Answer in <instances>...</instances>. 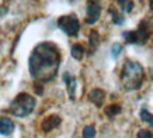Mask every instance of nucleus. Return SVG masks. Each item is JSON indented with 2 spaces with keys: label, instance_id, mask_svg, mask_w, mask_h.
Masks as SVG:
<instances>
[{
  "label": "nucleus",
  "instance_id": "nucleus-1",
  "mask_svg": "<svg viewBox=\"0 0 153 138\" xmlns=\"http://www.w3.org/2000/svg\"><path fill=\"white\" fill-rule=\"evenodd\" d=\"M60 65V54L55 44L41 42L28 58L30 75L37 82H49L56 76Z\"/></svg>",
  "mask_w": 153,
  "mask_h": 138
},
{
  "label": "nucleus",
  "instance_id": "nucleus-2",
  "mask_svg": "<svg viewBox=\"0 0 153 138\" xmlns=\"http://www.w3.org/2000/svg\"><path fill=\"white\" fill-rule=\"evenodd\" d=\"M145 70L142 65L135 62V61H126L122 66V74H121V80L124 85L125 90H136L140 88L143 82Z\"/></svg>",
  "mask_w": 153,
  "mask_h": 138
},
{
  "label": "nucleus",
  "instance_id": "nucleus-3",
  "mask_svg": "<svg viewBox=\"0 0 153 138\" xmlns=\"http://www.w3.org/2000/svg\"><path fill=\"white\" fill-rule=\"evenodd\" d=\"M35 99L28 93H20L16 96L11 103H10V113L19 118H24L33 113L34 107H35Z\"/></svg>",
  "mask_w": 153,
  "mask_h": 138
},
{
  "label": "nucleus",
  "instance_id": "nucleus-4",
  "mask_svg": "<svg viewBox=\"0 0 153 138\" xmlns=\"http://www.w3.org/2000/svg\"><path fill=\"white\" fill-rule=\"evenodd\" d=\"M58 27L65 32V34L70 35V37H74V35H77V32H79V30H80V23L74 14L62 16V17L58 19Z\"/></svg>",
  "mask_w": 153,
  "mask_h": 138
},
{
  "label": "nucleus",
  "instance_id": "nucleus-5",
  "mask_svg": "<svg viewBox=\"0 0 153 138\" xmlns=\"http://www.w3.org/2000/svg\"><path fill=\"white\" fill-rule=\"evenodd\" d=\"M101 14V6L97 2H88L87 3V17H86V23L87 24H96L100 19Z\"/></svg>",
  "mask_w": 153,
  "mask_h": 138
},
{
  "label": "nucleus",
  "instance_id": "nucleus-6",
  "mask_svg": "<svg viewBox=\"0 0 153 138\" xmlns=\"http://www.w3.org/2000/svg\"><path fill=\"white\" fill-rule=\"evenodd\" d=\"M60 117L59 116H49V117H47V118L42 121V124H41V128L44 133H49V131H52V130H55L58 125L60 124Z\"/></svg>",
  "mask_w": 153,
  "mask_h": 138
},
{
  "label": "nucleus",
  "instance_id": "nucleus-7",
  "mask_svg": "<svg viewBox=\"0 0 153 138\" xmlns=\"http://www.w3.org/2000/svg\"><path fill=\"white\" fill-rule=\"evenodd\" d=\"M63 80H65V83H66L68 94H69L70 100H74V99H76V86H77L76 78H73V76L69 74H65L63 75Z\"/></svg>",
  "mask_w": 153,
  "mask_h": 138
},
{
  "label": "nucleus",
  "instance_id": "nucleus-8",
  "mask_svg": "<svg viewBox=\"0 0 153 138\" xmlns=\"http://www.w3.org/2000/svg\"><path fill=\"white\" fill-rule=\"evenodd\" d=\"M104 97H105L104 90H101V89H94V90H91L90 94H88V100L91 101V103H94L97 107H101L102 101H104Z\"/></svg>",
  "mask_w": 153,
  "mask_h": 138
},
{
  "label": "nucleus",
  "instance_id": "nucleus-9",
  "mask_svg": "<svg viewBox=\"0 0 153 138\" xmlns=\"http://www.w3.org/2000/svg\"><path fill=\"white\" fill-rule=\"evenodd\" d=\"M14 130V123L11 118L1 117L0 118V134L1 135H10Z\"/></svg>",
  "mask_w": 153,
  "mask_h": 138
},
{
  "label": "nucleus",
  "instance_id": "nucleus-10",
  "mask_svg": "<svg viewBox=\"0 0 153 138\" xmlns=\"http://www.w3.org/2000/svg\"><path fill=\"white\" fill-rule=\"evenodd\" d=\"M136 35H138V44H145L149 38V32H148V24L146 21H142L139 24V27L136 30Z\"/></svg>",
  "mask_w": 153,
  "mask_h": 138
},
{
  "label": "nucleus",
  "instance_id": "nucleus-11",
  "mask_svg": "<svg viewBox=\"0 0 153 138\" xmlns=\"http://www.w3.org/2000/svg\"><path fill=\"white\" fill-rule=\"evenodd\" d=\"M88 45H90V54H93L100 45V35L97 31H91L88 35Z\"/></svg>",
  "mask_w": 153,
  "mask_h": 138
},
{
  "label": "nucleus",
  "instance_id": "nucleus-12",
  "mask_svg": "<svg viewBox=\"0 0 153 138\" xmlns=\"http://www.w3.org/2000/svg\"><path fill=\"white\" fill-rule=\"evenodd\" d=\"M70 54H72V56H73L74 59L80 61L82 58H83V55H84V48H83V45H80V44H74V45H72Z\"/></svg>",
  "mask_w": 153,
  "mask_h": 138
},
{
  "label": "nucleus",
  "instance_id": "nucleus-13",
  "mask_svg": "<svg viewBox=\"0 0 153 138\" xmlns=\"http://www.w3.org/2000/svg\"><path fill=\"white\" fill-rule=\"evenodd\" d=\"M121 113V106L120 104H111V106L105 107V114L110 117V118H112L114 116L120 114Z\"/></svg>",
  "mask_w": 153,
  "mask_h": 138
},
{
  "label": "nucleus",
  "instance_id": "nucleus-14",
  "mask_svg": "<svg viewBox=\"0 0 153 138\" xmlns=\"http://www.w3.org/2000/svg\"><path fill=\"white\" fill-rule=\"evenodd\" d=\"M94 137H96V128H94V125H87L83 130L82 138H94Z\"/></svg>",
  "mask_w": 153,
  "mask_h": 138
},
{
  "label": "nucleus",
  "instance_id": "nucleus-15",
  "mask_svg": "<svg viewBox=\"0 0 153 138\" xmlns=\"http://www.w3.org/2000/svg\"><path fill=\"white\" fill-rule=\"evenodd\" d=\"M110 11H111V16H112V23L117 24V26H121V24H124V21H125V19L121 16L120 13H117L115 10L110 9Z\"/></svg>",
  "mask_w": 153,
  "mask_h": 138
},
{
  "label": "nucleus",
  "instance_id": "nucleus-16",
  "mask_svg": "<svg viewBox=\"0 0 153 138\" xmlns=\"http://www.w3.org/2000/svg\"><path fill=\"white\" fill-rule=\"evenodd\" d=\"M140 118L143 120V121H146V123H149V124L153 127V116L150 114V113H149V111L146 110L145 107L142 109V110H140Z\"/></svg>",
  "mask_w": 153,
  "mask_h": 138
},
{
  "label": "nucleus",
  "instance_id": "nucleus-17",
  "mask_svg": "<svg viewBox=\"0 0 153 138\" xmlns=\"http://www.w3.org/2000/svg\"><path fill=\"white\" fill-rule=\"evenodd\" d=\"M118 4L121 6V10L124 13H129L131 10L134 9V2H124V0H120Z\"/></svg>",
  "mask_w": 153,
  "mask_h": 138
},
{
  "label": "nucleus",
  "instance_id": "nucleus-18",
  "mask_svg": "<svg viewBox=\"0 0 153 138\" xmlns=\"http://www.w3.org/2000/svg\"><path fill=\"white\" fill-rule=\"evenodd\" d=\"M121 51H122V45H121L120 42L112 44V46H111V55H112V58H117V56L120 55Z\"/></svg>",
  "mask_w": 153,
  "mask_h": 138
},
{
  "label": "nucleus",
  "instance_id": "nucleus-19",
  "mask_svg": "<svg viewBox=\"0 0 153 138\" xmlns=\"http://www.w3.org/2000/svg\"><path fill=\"white\" fill-rule=\"evenodd\" d=\"M138 138H152V133L149 130H140L138 133Z\"/></svg>",
  "mask_w": 153,
  "mask_h": 138
},
{
  "label": "nucleus",
  "instance_id": "nucleus-20",
  "mask_svg": "<svg viewBox=\"0 0 153 138\" xmlns=\"http://www.w3.org/2000/svg\"><path fill=\"white\" fill-rule=\"evenodd\" d=\"M35 90H37L38 94H41V93H42V88H41V86H37V88H35Z\"/></svg>",
  "mask_w": 153,
  "mask_h": 138
},
{
  "label": "nucleus",
  "instance_id": "nucleus-21",
  "mask_svg": "<svg viewBox=\"0 0 153 138\" xmlns=\"http://www.w3.org/2000/svg\"><path fill=\"white\" fill-rule=\"evenodd\" d=\"M149 75H150V79L153 80V66H152L150 69H149Z\"/></svg>",
  "mask_w": 153,
  "mask_h": 138
}]
</instances>
